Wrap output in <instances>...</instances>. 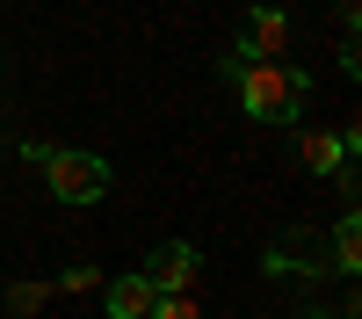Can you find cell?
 Instances as JSON below:
<instances>
[{"mask_svg": "<svg viewBox=\"0 0 362 319\" xmlns=\"http://www.w3.org/2000/svg\"><path fill=\"white\" fill-rule=\"evenodd\" d=\"M297 319H341V312H319V305H312V312H297Z\"/></svg>", "mask_w": 362, "mask_h": 319, "instance_id": "7c38bea8", "label": "cell"}, {"mask_svg": "<svg viewBox=\"0 0 362 319\" xmlns=\"http://www.w3.org/2000/svg\"><path fill=\"white\" fill-rule=\"evenodd\" d=\"M44 298H51V283H8V312H44Z\"/></svg>", "mask_w": 362, "mask_h": 319, "instance_id": "9c48e42d", "label": "cell"}, {"mask_svg": "<svg viewBox=\"0 0 362 319\" xmlns=\"http://www.w3.org/2000/svg\"><path fill=\"white\" fill-rule=\"evenodd\" d=\"M268 269L276 276H326V240L319 232H283L276 254H268Z\"/></svg>", "mask_w": 362, "mask_h": 319, "instance_id": "5b68a950", "label": "cell"}, {"mask_svg": "<svg viewBox=\"0 0 362 319\" xmlns=\"http://www.w3.org/2000/svg\"><path fill=\"white\" fill-rule=\"evenodd\" d=\"M22 160H29V167H44V182H51V196H58V203H102V189H109V160L73 153V145L22 138Z\"/></svg>", "mask_w": 362, "mask_h": 319, "instance_id": "7a4b0ae2", "label": "cell"}, {"mask_svg": "<svg viewBox=\"0 0 362 319\" xmlns=\"http://www.w3.org/2000/svg\"><path fill=\"white\" fill-rule=\"evenodd\" d=\"M145 319H203V305H196V298H153Z\"/></svg>", "mask_w": 362, "mask_h": 319, "instance_id": "30bf717a", "label": "cell"}, {"mask_svg": "<svg viewBox=\"0 0 362 319\" xmlns=\"http://www.w3.org/2000/svg\"><path fill=\"white\" fill-rule=\"evenodd\" d=\"M102 276H95V261H73V269L66 276H58V290H73V298H80V290H95Z\"/></svg>", "mask_w": 362, "mask_h": 319, "instance_id": "8fae6325", "label": "cell"}, {"mask_svg": "<svg viewBox=\"0 0 362 319\" xmlns=\"http://www.w3.org/2000/svg\"><path fill=\"white\" fill-rule=\"evenodd\" d=\"M102 312L109 319H145V312H153V283H145V276H116L102 290Z\"/></svg>", "mask_w": 362, "mask_h": 319, "instance_id": "52a82bcc", "label": "cell"}, {"mask_svg": "<svg viewBox=\"0 0 362 319\" xmlns=\"http://www.w3.org/2000/svg\"><path fill=\"white\" fill-rule=\"evenodd\" d=\"M297 160H305L312 174H341L355 160V124L348 131H305V138H297Z\"/></svg>", "mask_w": 362, "mask_h": 319, "instance_id": "8992f818", "label": "cell"}, {"mask_svg": "<svg viewBox=\"0 0 362 319\" xmlns=\"http://www.w3.org/2000/svg\"><path fill=\"white\" fill-rule=\"evenodd\" d=\"M326 269H341V276H355V269H362V218H355V211H341L334 240H326Z\"/></svg>", "mask_w": 362, "mask_h": 319, "instance_id": "ba28073f", "label": "cell"}, {"mask_svg": "<svg viewBox=\"0 0 362 319\" xmlns=\"http://www.w3.org/2000/svg\"><path fill=\"white\" fill-rule=\"evenodd\" d=\"M225 73L239 80V102H247L254 124H297V109L312 95V73L276 66V58H225Z\"/></svg>", "mask_w": 362, "mask_h": 319, "instance_id": "6da1fadb", "label": "cell"}, {"mask_svg": "<svg viewBox=\"0 0 362 319\" xmlns=\"http://www.w3.org/2000/svg\"><path fill=\"white\" fill-rule=\"evenodd\" d=\"M138 276L153 283V298H189L196 276H203V254H196L189 240H167V247H153V261H145Z\"/></svg>", "mask_w": 362, "mask_h": 319, "instance_id": "3957f363", "label": "cell"}, {"mask_svg": "<svg viewBox=\"0 0 362 319\" xmlns=\"http://www.w3.org/2000/svg\"><path fill=\"white\" fill-rule=\"evenodd\" d=\"M283 51H290V15L283 8H254L247 29H239V51L232 58H276V66H283Z\"/></svg>", "mask_w": 362, "mask_h": 319, "instance_id": "277c9868", "label": "cell"}]
</instances>
